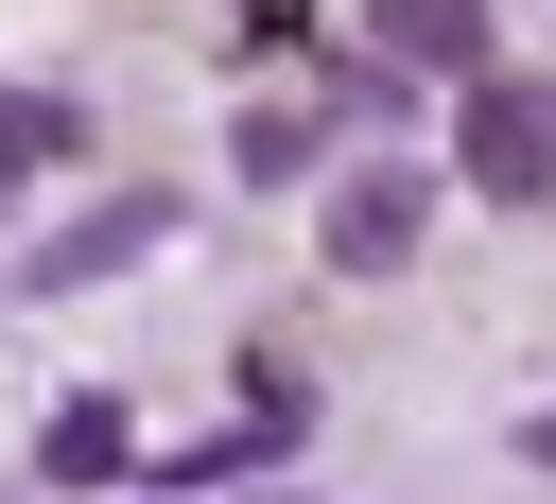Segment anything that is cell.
<instances>
[{
    "label": "cell",
    "mask_w": 556,
    "mask_h": 504,
    "mask_svg": "<svg viewBox=\"0 0 556 504\" xmlns=\"http://www.w3.org/2000/svg\"><path fill=\"white\" fill-rule=\"evenodd\" d=\"M278 452H295V434H261V417H243V434H191L156 487H174V504H208V487H243V469H278Z\"/></svg>",
    "instance_id": "52a82bcc"
},
{
    "label": "cell",
    "mask_w": 556,
    "mask_h": 504,
    "mask_svg": "<svg viewBox=\"0 0 556 504\" xmlns=\"http://www.w3.org/2000/svg\"><path fill=\"white\" fill-rule=\"evenodd\" d=\"M226 174H243V191H295V174H313V104H243Z\"/></svg>",
    "instance_id": "8992f818"
},
{
    "label": "cell",
    "mask_w": 556,
    "mask_h": 504,
    "mask_svg": "<svg viewBox=\"0 0 556 504\" xmlns=\"http://www.w3.org/2000/svg\"><path fill=\"white\" fill-rule=\"evenodd\" d=\"M313 243H330V278H400V261L434 243V174H417V156H365V174L330 191Z\"/></svg>",
    "instance_id": "7a4b0ae2"
},
{
    "label": "cell",
    "mask_w": 556,
    "mask_h": 504,
    "mask_svg": "<svg viewBox=\"0 0 556 504\" xmlns=\"http://www.w3.org/2000/svg\"><path fill=\"white\" fill-rule=\"evenodd\" d=\"M174 243V191H104V209H70L52 243H35V295H87V278H122V261H156Z\"/></svg>",
    "instance_id": "3957f363"
},
{
    "label": "cell",
    "mask_w": 556,
    "mask_h": 504,
    "mask_svg": "<svg viewBox=\"0 0 556 504\" xmlns=\"http://www.w3.org/2000/svg\"><path fill=\"white\" fill-rule=\"evenodd\" d=\"M35 469H52V487H122V469H139V417H122V400H52Z\"/></svg>",
    "instance_id": "5b68a950"
},
{
    "label": "cell",
    "mask_w": 556,
    "mask_h": 504,
    "mask_svg": "<svg viewBox=\"0 0 556 504\" xmlns=\"http://www.w3.org/2000/svg\"><path fill=\"white\" fill-rule=\"evenodd\" d=\"M70 139H87V122H70L52 87H0V174H35V156H70Z\"/></svg>",
    "instance_id": "ba28073f"
},
{
    "label": "cell",
    "mask_w": 556,
    "mask_h": 504,
    "mask_svg": "<svg viewBox=\"0 0 556 504\" xmlns=\"http://www.w3.org/2000/svg\"><path fill=\"white\" fill-rule=\"evenodd\" d=\"M365 35H382L400 87H469V70H504V52H486V0H365Z\"/></svg>",
    "instance_id": "277c9868"
},
{
    "label": "cell",
    "mask_w": 556,
    "mask_h": 504,
    "mask_svg": "<svg viewBox=\"0 0 556 504\" xmlns=\"http://www.w3.org/2000/svg\"><path fill=\"white\" fill-rule=\"evenodd\" d=\"M0 209H17V174H0Z\"/></svg>",
    "instance_id": "9c48e42d"
},
{
    "label": "cell",
    "mask_w": 556,
    "mask_h": 504,
    "mask_svg": "<svg viewBox=\"0 0 556 504\" xmlns=\"http://www.w3.org/2000/svg\"><path fill=\"white\" fill-rule=\"evenodd\" d=\"M452 174H469L486 209H539V191H556V122H539L521 70H469V87H452Z\"/></svg>",
    "instance_id": "6da1fadb"
}]
</instances>
